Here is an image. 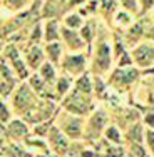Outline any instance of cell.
I'll return each instance as SVG.
<instances>
[{
    "mask_svg": "<svg viewBox=\"0 0 154 157\" xmlns=\"http://www.w3.org/2000/svg\"><path fill=\"white\" fill-rule=\"evenodd\" d=\"M97 42L94 45V50L91 52V74L94 77H102L106 74L112 72L114 65V48L107 42V39H101L97 35Z\"/></svg>",
    "mask_w": 154,
    "mask_h": 157,
    "instance_id": "cell-1",
    "label": "cell"
},
{
    "mask_svg": "<svg viewBox=\"0 0 154 157\" xmlns=\"http://www.w3.org/2000/svg\"><path fill=\"white\" fill-rule=\"evenodd\" d=\"M40 102V97L34 92V89L27 82H22L20 85L15 89V92L10 97V105L14 109V114L20 115L22 119L32 112L37 107V104Z\"/></svg>",
    "mask_w": 154,
    "mask_h": 157,
    "instance_id": "cell-2",
    "label": "cell"
},
{
    "mask_svg": "<svg viewBox=\"0 0 154 157\" xmlns=\"http://www.w3.org/2000/svg\"><path fill=\"white\" fill-rule=\"evenodd\" d=\"M61 107L64 112H69V114L79 115V117H85V115H91L94 112V105H92V97L84 95L81 92L74 90L70 92L67 97H64Z\"/></svg>",
    "mask_w": 154,
    "mask_h": 157,
    "instance_id": "cell-3",
    "label": "cell"
},
{
    "mask_svg": "<svg viewBox=\"0 0 154 157\" xmlns=\"http://www.w3.org/2000/svg\"><path fill=\"white\" fill-rule=\"evenodd\" d=\"M146 72H148V70H141V69H137L136 65L126 67V69L116 67L111 72V75H109L107 84L114 89H119V90H126V89L132 87L141 77H144Z\"/></svg>",
    "mask_w": 154,
    "mask_h": 157,
    "instance_id": "cell-4",
    "label": "cell"
},
{
    "mask_svg": "<svg viewBox=\"0 0 154 157\" xmlns=\"http://www.w3.org/2000/svg\"><path fill=\"white\" fill-rule=\"evenodd\" d=\"M62 74H67L72 78H79L89 70V54L87 52H69L64 55L61 63Z\"/></svg>",
    "mask_w": 154,
    "mask_h": 157,
    "instance_id": "cell-5",
    "label": "cell"
},
{
    "mask_svg": "<svg viewBox=\"0 0 154 157\" xmlns=\"http://www.w3.org/2000/svg\"><path fill=\"white\" fill-rule=\"evenodd\" d=\"M2 59H5V60L9 62L10 65H12L14 72L17 74V77L20 78V82L29 80V77L32 75V70L29 69L27 62H25V59L22 57L20 48H18L17 45H14V44H9V45L3 47Z\"/></svg>",
    "mask_w": 154,
    "mask_h": 157,
    "instance_id": "cell-6",
    "label": "cell"
},
{
    "mask_svg": "<svg viewBox=\"0 0 154 157\" xmlns=\"http://www.w3.org/2000/svg\"><path fill=\"white\" fill-rule=\"evenodd\" d=\"M59 129L65 134V137L69 140H81L84 139L85 134V121L84 117L64 112V117L59 122Z\"/></svg>",
    "mask_w": 154,
    "mask_h": 157,
    "instance_id": "cell-7",
    "label": "cell"
},
{
    "mask_svg": "<svg viewBox=\"0 0 154 157\" xmlns=\"http://www.w3.org/2000/svg\"><path fill=\"white\" fill-rule=\"evenodd\" d=\"M109 125V115L106 110L102 109H96L89 115V119L85 121V134L84 139H91L96 140L99 137H104V130Z\"/></svg>",
    "mask_w": 154,
    "mask_h": 157,
    "instance_id": "cell-8",
    "label": "cell"
},
{
    "mask_svg": "<svg viewBox=\"0 0 154 157\" xmlns=\"http://www.w3.org/2000/svg\"><path fill=\"white\" fill-rule=\"evenodd\" d=\"M131 57L137 69L149 70L154 67V44L149 40H142L139 45L131 48Z\"/></svg>",
    "mask_w": 154,
    "mask_h": 157,
    "instance_id": "cell-9",
    "label": "cell"
},
{
    "mask_svg": "<svg viewBox=\"0 0 154 157\" xmlns=\"http://www.w3.org/2000/svg\"><path fill=\"white\" fill-rule=\"evenodd\" d=\"M149 22H148V17H142V18H137L126 32H124V42L129 48H134L136 45L144 40V35H146V29H148Z\"/></svg>",
    "mask_w": 154,
    "mask_h": 157,
    "instance_id": "cell-10",
    "label": "cell"
},
{
    "mask_svg": "<svg viewBox=\"0 0 154 157\" xmlns=\"http://www.w3.org/2000/svg\"><path fill=\"white\" fill-rule=\"evenodd\" d=\"M2 134L3 137L7 136L14 142H22V140H27V137L30 136V127L24 119H14L7 125L2 127Z\"/></svg>",
    "mask_w": 154,
    "mask_h": 157,
    "instance_id": "cell-11",
    "label": "cell"
},
{
    "mask_svg": "<svg viewBox=\"0 0 154 157\" xmlns=\"http://www.w3.org/2000/svg\"><path fill=\"white\" fill-rule=\"evenodd\" d=\"M61 40H62L64 47L69 52H84L85 48H89L79 30H70L67 27H62V39Z\"/></svg>",
    "mask_w": 154,
    "mask_h": 157,
    "instance_id": "cell-12",
    "label": "cell"
},
{
    "mask_svg": "<svg viewBox=\"0 0 154 157\" xmlns=\"http://www.w3.org/2000/svg\"><path fill=\"white\" fill-rule=\"evenodd\" d=\"M24 59H25V62H27L29 69L32 70V74L39 72V69L44 65V62L47 60L44 47H40L39 44H34V45L27 47V50L24 52Z\"/></svg>",
    "mask_w": 154,
    "mask_h": 157,
    "instance_id": "cell-13",
    "label": "cell"
},
{
    "mask_svg": "<svg viewBox=\"0 0 154 157\" xmlns=\"http://www.w3.org/2000/svg\"><path fill=\"white\" fill-rule=\"evenodd\" d=\"M126 144H144L146 140V125L142 124V121H136L134 124L126 127Z\"/></svg>",
    "mask_w": 154,
    "mask_h": 157,
    "instance_id": "cell-14",
    "label": "cell"
},
{
    "mask_svg": "<svg viewBox=\"0 0 154 157\" xmlns=\"http://www.w3.org/2000/svg\"><path fill=\"white\" fill-rule=\"evenodd\" d=\"M47 140L50 144V147L54 149L57 154H64L69 149V139L65 137V134L62 132L59 127H52V130L49 132Z\"/></svg>",
    "mask_w": 154,
    "mask_h": 157,
    "instance_id": "cell-15",
    "label": "cell"
},
{
    "mask_svg": "<svg viewBox=\"0 0 154 157\" xmlns=\"http://www.w3.org/2000/svg\"><path fill=\"white\" fill-rule=\"evenodd\" d=\"M62 39V27L55 18H49L44 22V42L45 44H54L61 42Z\"/></svg>",
    "mask_w": 154,
    "mask_h": 157,
    "instance_id": "cell-16",
    "label": "cell"
},
{
    "mask_svg": "<svg viewBox=\"0 0 154 157\" xmlns=\"http://www.w3.org/2000/svg\"><path fill=\"white\" fill-rule=\"evenodd\" d=\"M74 82H76V78H72L70 75H67V74H61L57 78V82H55L54 85V95L55 99L62 100L64 97H67L72 92L74 89Z\"/></svg>",
    "mask_w": 154,
    "mask_h": 157,
    "instance_id": "cell-17",
    "label": "cell"
},
{
    "mask_svg": "<svg viewBox=\"0 0 154 157\" xmlns=\"http://www.w3.org/2000/svg\"><path fill=\"white\" fill-rule=\"evenodd\" d=\"M64 44L62 42H54V44H45L44 45V52H45V59L55 67H61L62 59H64Z\"/></svg>",
    "mask_w": 154,
    "mask_h": 157,
    "instance_id": "cell-18",
    "label": "cell"
},
{
    "mask_svg": "<svg viewBox=\"0 0 154 157\" xmlns=\"http://www.w3.org/2000/svg\"><path fill=\"white\" fill-rule=\"evenodd\" d=\"M74 90L92 97L94 95V75L87 72L84 75H81L79 78H76V82H74Z\"/></svg>",
    "mask_w": 154,
    "mask_h": 157,
    "instance_id": "cell-19",
    "label": "cell"
},
{
    "mask_svg": "<svg viewBox=\"0 0 154 157\" xmlns=\"http://www.w3.org/2000/svg\"><path fill=\"white\" fill-rule=\"evenodd\" d=\"M79 32H81V35H82V39H84V42L87 44V47H89V48H87V54L91 55V50H92L91 47H92L94 40L97 39V35H99V33H97V24L91 18V20L85 22L84 27H82Z\"/></svg>",
    "mask_w": 154,
    "mask_h": 157,
    "instance_id": "cell-20",
    "label": "cell"
},
{
    "mask_svg": "<svg viewBox=\"0 0 154 157\" xmlns=\"http://www.w3.org/2000/svg\"><path fill=\"white\" fill-rule=\"evenodd\" d=\"M39 74L40 77L44 78V82L49 85V87H52L54 89V85H55V82H57V78H59V74H57V67L54 65V63H50L49 60L44 62V65L39 69Z\"/></svg>",
    "mask_w": 154,
    "mask_h": 157,
    "instance_id": "cell-21",
    "label": "cell"
},
{
    "mask_svg": "<svg viewBox=\"0 0 154 157\" xmlns=\"http://www.w3.org/2000/svg\"><path fill=\"white\" fill-rule=\"evenodd\" d=\"M85 18L81 12H69L64 15V20H62V27H67L70 30H81L85 24Z\"/></svg>",
    "mask_w": 154,
    "mask_h": 157,
    "instance_id": "cell-22",
    "label": "cell"
},
{
    "mask_svg": "<svg viewBox=\"0 0 154 157\" xmlns=\"http://www.w3.org/2000/svg\"><path fill=\"white\" fill-rule=\"evenodd\" d=\"M104 139L109 140L112 145H122L126 142V137H124V132L119 129V125L116 124H109L107 129L104 130Z\"/></svg>",
    "mask_w": 154,
    "mask_h": 157,
    "instance_id": "cell-23",
    "label": "cell"
},
{
    "mask_svg": "<svg viewBox=\"0 0 154 157\" xmlns=\"http://www.w3.org/2000/svg\"><path fill=\"white\" fill-rule=\"evenodd\" d=\"M134 18H136V17H132L131 13H127V12H124V10L119 9V10H117V13H114V24H116V27L127 30V29H129L131 25H132L134 22H136Z\"/></svg>",
    "mask_w": 154,
    "mask_h": 157,
    "instance_id": "cell-24",
    "label": "cell"
},
{
    "mask_svg": "<svg viewBox=\"0 0 154 157\" xmlns=\"http://www.w3.org/2000/svg\"><path fill=\"white\" fill-rule=\"evenodd\" d=\"M121 10L131 13L132 17H141V2L139 0H119Z\"/></svg>",
    "mask_w": 154,
    "mask_h": 157,
    "instance_id": "cell-25",
    "label": "cell"
},
{
    "mask_svg": "<svg viewBox=\"0 0 154 157\" xmlns=\"http://www.w3.org/2000/svg\"><path fill=\"white\" fill-rule=\"evenodd\" d=\"M126 157H151L144 144H127Z\"/></svg>",
    "mask_w": 154,
    "mask_h": 157,
    "instance_id": "cell-26",
    "label": "cell"
},
{
    "mask_svg": "<svg viewBox=\"0 0 154 157\" xmlns=\"http://www.w3.org/2000/svg\"><path fill=\"white\" fill-rule=\"evenodd\" d=\"M3 9H9L10 12H18V10L25 9L30 3V0H2Z\"/></svg>",
    "mask_w": 154,
    "mask_h": 157,
    "instance_id": "cell-27",
    "label": "cell"
},
{
    "mask_svg": "<svg viewBox=\"0 0 154 157\" xmlns=\"http://www.w3.org/2000/svg\"><path fill=\"white\" fill-rule=\"evenodd\" d=\"M0 121H2V127L7 125L10 121H14V109L7 102H2V117H0Z\"/></svg>",
    "mask_w": 154,
    "mask_h": 157,
    "instance_id": "cell-28",
    "label": "cell"
},
{
    "mask_svg": "<svg viewBox=\"0 0 154 157\" xmlns=\"http://www.w3.org/2000/svg\"><path fill=\"white\" fill-rule=\"evenodd\" d=\"M144 145L148 149L149 155L154 157V129H146V140Z\"/></svg>",
    "mask_w": 154,
    "mask_h": 157,
    "instance_id": "cell-29",
    "label": "cell"
},
{
    "mask_svg": "<svg viewBox=\"0 0 154 157\" xmlns=\"http://www.w3.org/2000/svg\"><path fill=\"white\" fill-rule=\"evenodd\" d=\"M106 155L107 157H124V155H127V152L124 151L122 145H112L111 149L106 151Z\"/></svg>",
    "mask_w": 154,
    "mask_h": 157,
    "instance_id": "cell-30",
    "label": "cell"
},
{
    "mask_svg": "<svg viewBox=\"0 0 154 157\" xmlns=\"http://www.w3.org/2000/svg\"><path fill=\"white\" fill-rule=\"evenodd\" d=\"M139 2H141V17H148V13L154 10V0H139Z\"/></svg>",
    "mask_w": 154,
    "mask_h": 157,
    "instance_id": "cell-31",
    "label": "cell"
},
{
    "mask_svg": "<svg viewBox=\"0 0 154 157\" xmlns=\"http://www.w3.org/2000/svg\"><path fill=\"white\" fill-rule=\"evenodd\" d=\"M142 124L146 125V129H154V110H149L142 117Z\"/></svg>",
    "mask_w": 154,
    "mask_h": 157,
    "instance_id": "cell-32",
    "label": "cell"
},
{
    "mask_svg": "<svg viewBox=\"0 0 154 157\" xmlns=\"http://www.w3.org/2000/svg\"><path fill=\"white\" fill-rule=\"evenodd\" d=\"M144 40H149V42H152V44H154V24H152V22H149L148 29H146Z\"/></svg>",
    "mask_w": 154,
    "mask_h": 157,
    "instance_id": "cell-33",
    "label": "cell"
},
{
    "mask_svg": "<svg viewBox=\"0 0 154 157\" xmlns=\"http://www.w3.org/2000/svg\"><path fill=\"white\" fill-rule=\"evenodd\" d=\"M149 20H151L152 24H154V10H152V12H151V18H149Z\"/></svg>",
    "mask_w": 154,
    "mask_h": 157,
    "instance_id": "cell-34",
    "label": "cell"
}]
</instances>
